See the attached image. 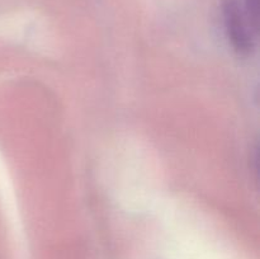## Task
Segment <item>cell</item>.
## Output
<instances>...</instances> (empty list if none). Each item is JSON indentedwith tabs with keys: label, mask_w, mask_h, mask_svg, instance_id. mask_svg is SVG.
Segmentation results:
<instances>
[{
	"label": "cell",
	"mask_w": 260,
	"mask_h": 259,
	"mask_svg": "<svg viewBox=\"0 0 260 259\" xmlns=\"http://www.w3.org/2000/svg\"><path fill=\"white\" fill-rule=\"evenodd\" d=\"M222 18L226 35L236 52L249 55L255 47L254 30L240 0H222Z\"/></svg>",
	"instance_id": "6da1fadb"
},
{
	"label": "cell",
	"mask_w": 260,
	"mask_h": 259,
	"mask_svg": "<svg viewBox=\"0 0 260 259\" xmlns=\"http://www.w3.org/2000/svg\"><path fill=\"white\" fill-rule=\"evenodd\" d=\"M241 5L244 8V12H245L246 17H248L249 22H250L251 27L254 28L256 33L259 32V5L260 0H240Z\"/></svg>",
	"instance_id": "7a4b0ae2"
}]
</instances>
